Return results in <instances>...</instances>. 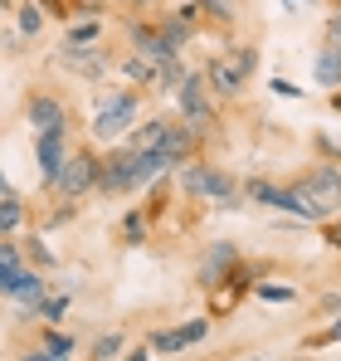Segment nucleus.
Returning <instances> with one entry per match:
<instances>
[{
  "label": "nucleus",
  "instance_id": "39",
  "mask_svg": "<svg viewBox=\"0 0 341 361\" xmlns=\"http://www.w3.org/2000/svg\"><path fill=\"white\" fill-rule=\"evenodd\" d=\"M127 361H151V347H137V352H127Z\"/></svg>",
  "mask_w": 341,
  "mask_h": 361
},
{
  "label": "nucleus",
  "instance_id": "32",
  "mask_svg": "<svg viewBox=\"0 0 341 361\" xmlns=\"http://www.w3.org/2000/svg\"><path fill=\"white\" fill-rule=\"evenodd\" d=\"M170 15H175V20H180V25H190V30H195V25H200V15H205V10H200V0H185V5H175V10H170Z\"/></svg>",
  "mask_w": 341,
  "mask_h": 361
},
{
  "label": "nucleus",
  "instance_id": "8",
  "mask_svg": "<svg viewBox=\"0 0 341 361\" xmlns=\"http://www.w3.org/2000/svg\"><path fill=\"white\" fill-rule=\"evenodd\" d=\"M127 44H132V54H142V59H151V63L180 59L166 44V35H161V20H147V15H137V20L127 25Z\"/></svg>",
  "mask_w": 341,
  "mask_h": 361
},
{
  "label": "nucleus",
  "instance_id": "15",
  "mask_svg": "<svg viewBox=\"0 0 341 361\" xmlns=\"http://www.w3.org/2000/svg\"><path fill=\"white\" fill-rule=\"evenodd\" d=\"M10 302H20L25 312H39V307L49 302V279H44V269H25V274H20V288H15Z\"/></svg>",
  "mask_w": 341,
  "mask_h": 361
},
{
  "label": "nucleus",
  "instance_id": "41",
  "mask_svg": "<svg viewBox=\"0 0 341 361\" xmlns=\"http://www.w3.org/2000/svg\"><path fill=\"white\" fill-rule=\"evenodd\" d=\"M332 108H337V113H341V88H337V93H332Z\"/></svg>",
  "mask_w": 341,
  "mask_h": 361
},
{
  "label": "nucleus",
  "instance_id": "25",
  "mask_svg": "<svg viewBox=\"0 0 341 361\" xmlns=\"http://www.w3.org/2000/svg\"><path fill=\"white\" fill-rule=\"evenodd\" d=\"M161 35H166V44L175 49V54H180V49L190 44V25H180L175 15H166V20H161Z\"/></svg>",
  "mask_w": 341,
  "mask_h": 361
},
{
  "label": "nucleus",
  "instance_id": "14",
  "mask_svg": "<svg viewBox=\"0 0 341 361\" xmlns=\"http://www.w3.org/2000/svg\"><path fill=\"white\" fill-rule=\"evenodd\" d=\"M166 137H170V122L151 118V122H137L127 132V142H117V147H127V152H156V147H166Z\"/></svg>",
  "mask_w": 341,
  "mask_h": 361
},
{
  "label": "nucleus",
  "instance_id": "23",
  "mask_svg": "<svg viewBox=\"0 0 341 361\" xmlns=\"http://www.w3.org/2000/svg\"><path fill=\"white\" fill-rule=\"evenodd\" d=\"M117 235H122V244H147V210H127Z\"/></svg>",
  "mask_w": 341,
  "mask_h": 361
},
{
  "label": "nucleus",
  "instance_id": "43",
  "mask_svg": "<svg viewBox=\"0 0 341 361\" xmlns=\"http://www.w3.org/2000/svg\"><path fill=\"white\" fill-rule=\"evenodd\" d=\"M244 361H264V357H244Z\"/></svg>",
  "mask_w": 341,
  "mask_h": 361
},
{
  "label": "nucleus",
  "instance_id": "5",
  "mask_svg": "<svg viewBox=\"0 0 341 361\" xmlns=\"http://www.w3.org/2000/svg\"><path fill=\"white\" fill-rule=\"evenodd\" d=\"M147 180H142V166H137V152H127V147H113L108 157H103V176H98V195H132V190H142Z\"/></svg>",
  "mask_w": 341,
  "mask_h": 361
},
{
  "label": "nucleus",
  "instance_id": "42",
  "mask_svg": "<svg viewBox=\"0 0 341 361\" xmlns=\"http://www.w3.org/2000/svg\"><path fill=\"white\" fill-rule=\"evenodd\" d=\"M287 5H317V0H287Z\"/></svg>",
  "mask_w": 341,
  "mask_h": 361
},
{
  "label": "nucleus",
  "instance_id": "40",
  "mask_svg": "<svg viewBox=\"0 0 341 361\" xmlns=\"http://www.w3.org/2000/svg\"><path fill=\"white\" fill-rule=\"evenodd\" d=\"M122 5H127V10H151L156 0H122Z\"/></svg>",
  "mask_w": 341,
  "mask_h": 361
},
{
  "label": "nucleus",
  "instance_id": "9",
  "mask_svg": "<svg viewBox=\"0 0 341 361\" xmlns=\"http://www.w3.org/2000/svg\"><path fill=\"white\" fill-rule=\"evenodd\" d=\"M205 337H210V317H190V322H175V327H156L147 337V347L161 352V357H175V352H185V347H195Z\"/></svg>",
  "mask_w": 341,
  "mask_h": 361
},
{
  "label": "nucleus",
  "instance_id": "7",
  "mask_svg": "<svg viewBox=\"0 0 341 361\" xmlns=\"http://www.w3.org/2000/svg\"><path fill=\"white\" fill-rule=\"evenodd\" d=\"M175 108H180V118L190 122L195 132H205V127L220 122L215 103H210V83H205V73H190V78H185V88L175 93Z\"/></svg>",
  "mask_w": 341,
  "mask_h": 361
},
{
  "label": "nucleus",
  "instance_id": "29",
  "mask_svg": "<svg viewBox=\"0 0 341 361\" xmlns=\"http://www.w3.org/2000/svg\"><path fill=\"white\" fill-rule=\"evenodd\" d=\"M254 298H264V302H292V298H297V288H287V283H254Z\"/></svg>",
  "mask_w": 341,
  "mask_h": 361
},
{
  "label": "nucleus",
  "instance_id": "36",
  "mask_svg": "<svg viewBox=\"0 0 341 361\" xmlns=\"http://www.w3.org/2000/svg\"><path fill=\"white\" fill-rule=\"evenodd\" d=\"M20 361H68V357H54L49 347H35V352H25V357H20Z\"/></svg>",
  "mask_w": 341,
  "mask_h": 361
},
{
  "label": "nucleus",
  "instance_id": "38",
  "mask_svg": "<svg viewBox=\"0 0 341 361\" xmlns=\"http://www.w3.org/2000/svg\"><path fill=\"white\" fill-rule=\"evenodd\" d=\"M322 312H337L341 317V293H327V298H322Z\"/></svg>",
  "mask_w": 341,
  "mask_h": 361
},
{
  "label": "nucleus",
  "instance_id": "3",
  "mask_svg": "<svg viewBox=\"0 0 341 361\" xmlns=\"http://www.w3.org/2000/svg\"><path fill=\"white\" fill-rule=\"evenodd\" d=\"M98 176H103V157L88 152V147H78V152L63 161V171L49 180V190H54L58 200H83L88 190H98Z\"/></svg>",
  "mask_w": 341,
  "mask_h": 361
},
{
  "label": "nucleus",
  "instance_id": "20",
  "mask_svg": "<svg viewBox=\"0 0 341 361\" xmlns=\"http://www.w3.org/2000/svg\"><path fill=\"white\" fill-rule=\"evenodd\" d=\"M122 78H132L137 88H156V63L142 59V54H127L122 59Z\"/></svg>",
  "mask_w": 341,
  "mask_h": 361
},
{
  "label": "nucleus",
  "instance_id": "2",
  "mask_svg": "<svg viewBox=\"0 0 341 361\" xmlns=\"http://www.w3.org/2000/svg\"><path fill=\"white\" fill-rule=\"evenodd\" d=\"M137 118H142V98L132 88H113V93L98 98V118H93L88 132L98 142H127V132L137 127Z\"/></svg>",
  "mask_w": 341,
  "mask_h": 361
},
{
  "label": "nucleus",
  "instance_id": "18",
  "mask_svg": "<svg viewBox=\"0 0 341 361\" xmlns=\"http://www.w3.org/2000/svg\"><path fill=\"white\" fill-rule=\"evenodd\" d=\"M312 78L322 83V88H341V44H322L317 49V63H312Z\"/></svg>",
  "mask_w": 341,
  "mask_h": 361
},
{
  "label": "nucleus",
  "instance_id": "4",
  "mask_svg": "<svg viewBox=\"0 0 341 361\" xmlns=\"http://www.w3.org/2000/svg\"><path fill=\"white\" fill-rule=\"evenodd\" d=\"M292 190H297L302 200H312V205L322 210V220H337V210H341V166L337 161H317L307 176L292 180Z\"/></svg>",
  "mask_w": 341,
  "mask_h": 361
},
{
  "label": "nucleus",
  "instance_id": "6",
  "mask_svg": "<svg viewBox=\"0 0 341 361\" xmlns=\"http://www.w3.org/2000/svg\"><path fill=\"white\" fill-rule=\"evenodd\" d=\"M234 269H239V244H234V240H215L210 249H205V259H200L195 279H200V288H205V293H220L229 279H234Z\"/></svg>",
  "mask_w": 341,
  "mask_h": 361
},
{
  "label": "nucleus",
  "instance_id": "16",
  "mask_svg": "<svg viewBox=\"0 0 341 361\" xmlns=\"http://www.w3.org/2000/svg\"><path fill=\"white\" fill-rule=\"evenodd\" d=\"M20 220H25V200H20V190H15L10 180H0V240H15Z\"/></svg>",
  "mask_w": 341,
  "mask_h": 361
},
{
  "label": "nucleus",
  "instance_id": "21",
  "mask_svg": "<svg viewBox=\"0 0 341 361\" xmlns=\"http://www.w3.org/2000/svg\"><path fill=\"white\" fill-rule=\"evenodd\" d=\"M98 39H103V20L98 15H83V20L68 25V39L63 44H98Z\"/></svg>",
  "mask_w": 341,
  "mask_h": 361
},
{
  "label": "nucleus",
  "instance_id": "24",
  "mask_svg": "<svg viewBox=\"0 0 341 361\" xmlns=\"http://www.w3.org/2000/svg\"><path fill=\"white\" fill-rule=\"evenodd\" d=\"M200 10L210 20H220V25H234L239 20V0H200Z\"/></svg>",
  "mask_w": 341,
  "mask_h": 361
},
{
  "label": "nucleus",
  "instance_id": "10",
  "mask_svg": "<svg viewBox=\"0 0 341 361\" xmlns=\"http://www.w3.org/2000/svg\"><path fill=\"white\" fill-rule=\"evenodd\" d=\"M73 152H78V147H68V127H63V132H44V137H35V166H39L44 185L63 171V161H68Z\"/></svg>",
  "mask_w": 341,
  "mask_h": 361
},
{
  "label": "nucleus",
  "instance_id": "11",
  "mask_svg": "<svg viewBox=\"0 0 341 361\" xmlns=\"http://www.w3.org/2000/svg\"><path fill=\"white\" fill-rule=\"evenodd\" d=\"M25 118H30V127H35V137H44V132H63V127H68V108L58 103L54 93H30Z\"/></svg>",
  "mask_w": 341,
  "mask_h": 361
},
{
  "label": "nucleus",
  "instance_id": "22",
  "mask_svg": "<svg viewBox=\"0 0 341 361\" xmlns=\"http://www.w3.org/2000/svg\"><path fill=\"white\" fill-rule=\"evenodd\" d=\"M122 352H127V337H122V332H103V337L88 347V357H93V361H117Z\"/></svg>",
  "mask_w": 341,
  "mask_h": 361
},
{
  "label": "nucleus",
  "instance_id": "27",
  "mask_svg": "<svg viewBox=\"0 0 341 361\" xmlns=\"http://www.w3.org/2000/svg\"><path fill=\"white\" fill-rule=\"evenodd\" d=\"M39 347H49L54 357H68V361H73V337H68V332H54V327H44Z\"/></svg>",
  "mask_w": 341,
  "mask_h": 361
},
{
  "label": "nucleus",
  "instance_id": "33",
  "mask_svg": "<svg viewBox=\"0 0 341 361\" xmlns=\"http://www.w3.org/2000/svg\"><path fill=\"white\" fill-rule=\"evenodd\" d=\"M63 312H68V298H63V293H58V298H49L44 307H39V317H44V322H63Z\"/></svg>",
  "mask_w": 341,
  "mask_h": 361
},
{
  "label": "nucleus",
  "instance_id": "34",
  "mask_svg": "<svg viewBox=\"0 0 341 361\" xmlns=\"http://www.w3.org/2000/svg\"><path fill=\"white\" fill-rule=\"evenodd\" d=\"M322 240H327V249L341 254V220H327V225H322Z\"/></svg>",
  "mask_w": 341,
  "mask_h": 361
},
{
  "label": "nucleus",
  "instance_id": "17",
  "mask_svg": "<svg viewBox=\"0 0 341 361\" xmlns=\"http://www.w3.org/2000/svg\"><path fill=\"white\" fill-rule=\"evenodd\" d=\"M244 200H249V205H268V210H283L287 185H273L268 176H249V180H244Z\"/></svg>",
  "mask_w": 341,
  "mask_h": 361
},
{
  "label": "nucleus",
  "instance_id": "12",
  "mask_svg": "<svg viewBox=\"0 0 341 361\" xmlns=\"http://www.w3.org/2000/svg\"><path fill=\"white\" fill-rule=\"evenodd\" d=\"M54 59L63 68H73V73H83V78H103L108 73V49H98V44H58Z\"/></svg>",
  "mask_w": 341,
  "mask_h": 361
},
{
  "label": "nucleus",
  "instance_id": "35",
  "mask_svg": "<svg viewBox=\"0 0 341 361\" xmlns=\"http://www.w3.org/2000/svg\"><path fill=\"white\" fill-rule=\"evenodd\" d=\"M268 88H273V93H283V98H302V88H297V83H287V78H273Z\"/></svg>",
  "mask_w": 341,
  "mask_h": 361
},
{
  "label": "nucleus",
  "instance_id": "13",
  "mask_svg": "<svg viewBox=\"0 0 341 361\" xmlns=\"http://www.w3.org/2000/svg\"><path fill=\"white\" fill-rule=\"evenodd\" d=\"M25 269H30V259H25L20 240H0V298H15Z\"/></svg>",
  "mask_w": 341,
  "mask_h": 361
},
{
  "label": "nucleus",
  "instance_id": "28",
  "mask_svg": "<svg viewBox=\"0 0 341 361\" xmlns=\"http://www.w3.org/2000/svg\"><path fill=\"white\" fill-rule=\"evenodd\" d=\"M39 30H44V15H39V5H35V0H30V5H20V35H25V39H35Z\"/></svg>",
  "mask_w": 341,
  "mask_h": 361
},
{
  "label": "nucleus",
  "instance_id": "19",
  "mask_svg": "<svg viewBox=\"0 0 341 361\" xmlns=\"http://www.w3.org/2000/svg\"><path fill=\"white\" fill-rule=\"evenodd\" d=\"M185 78H190L185 59H166V63H156V93H180V88H185Z\"/></svg>",
  "mask_w": 341,
  "mask_h": 361
},
{
  "label": "nucleus",
  "instance_id": "31",
  "mask_svg": "<svg viewBox=\"0 0 341 361\" xmlns=\"http://www.w3.org/2000/svg\"><path fill=\"white\" fill-rule=\"evenodd\" d=\"M337 342H341V317H332V327H322V332L307 337V347H337Z\"/></svg>",
  "mask_w": 341,
  "mask_h": 361
},
{
  "label": "nucleus",
  "instance_id": "37",
  "mask_svg": "<svg viewBox=\"0 0 341 361\" xmlns=\"http://www.w3.org/2000/svg\"><path fill=\"white\" fill-rule=\"evenodd\" d=\"M327 39H332V44H341V5H337V15L327 20Z\"/></svg>",
  "mask_w": 341,
  "mask_h": 361
},
{
  "label": "nucleus",
  "instance_id": "30",
  "mask_svg": "<svg viewBox=\"0 0 341 361\" xmlns=\"http://www.w3.org/2000/svg\"><path fill=\"white\" fill-rule=\"evenodd\" d=\"M35 5H39V10H49V15H58V20H68V25H73V15L83 10L78 0H35Z\"/></svg>",
  "mask_w": 341,
  "mask_h": 361
},
{
  "label": "nucleus",
  "instance_id": "1",
  "mask_svg": "<svg viewBox=\"0 0 341 361\" xmlns=\"http://www.w3.org/2000/svg\"><path fill=\"white\" fill-rule=\"evenodd\" d=\"M254 68H259V49L254 44H229L220 59L205 63V83H210L215 98H239L244 83L254 78Z\"/></svg>",
  "mask_w": 341,
  "mask_h": 361
},
{
  "label": "nucleus",
  "instance_id": "26",
  "mask_svg": "<svg viewBox=\"0 0 341 361\" xmlns=\"http://www.w3.org/2000/svg\"><path fill=\"white\" fill-rule=\"evenodd\" d=\"M25 259H30V269H54V254H49V244L44 240H25Z\"/></svg>",
  "mask_w": 341,
  "mask_h": 361
}]
</instances>
